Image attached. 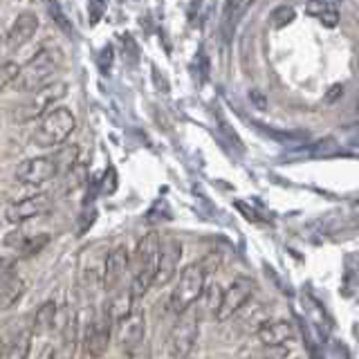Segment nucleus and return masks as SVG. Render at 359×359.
I'll return each instance as SVG.
<instances>
[{
  "label": "nucleus",
  "instance_id": "obj_1",
  "mask_svg": "<svg viewBox=\"0 0 359 359\" xmlns=\"http://www.w3.org/2000/svg\"><path fill=\"white\" fill-rule=\"evenodd\" d=\"M63 65V52L56 45H45L32 59L20 67V74L16 79V88L20 93H34L43 86L52 83V76L59 72Z\"/></svg>",
  "mask_w": 359,
  "mask_h": 359
},
{
  "label": "nucleus",
  "instance_id": "obj_24",
  "mask_svg": "<svg viewBox=\"0 0 359 359\" xmlns=\"http://www.w3.org/2000/svg\"><path fill=\"white\" fill-rule=\"evenodd\" d=\"M20 74V65L14 63V61H5V63H0V93L11 86V83H16V79Z\"/></svg>",
  "mask_w": 359,
  "mask_h": 359
},
{
  "label": "nucleus",
  "instance_id": "obj_27",
  "mask_svg": "<svg viewBox=\"0 0 359 359\" xmlns=\"http://www.w3.org/2000/svg\"><path fill=\"white\" fill-rule=\"evenodd\" d=\"M202 297L207 299V306L213 312H216L218 306H220V299H222V290H220L218 283H209V285H205V292H202Z\"/></svg>",
  "mask_w": 359,
  "mask_h": 359
},
{
  "label": "nucleus",
  "instance_id": "obj_9",
  "mask_svg": "<svg viewBox=\"0 0 359 359\" xmlns=\"http://www.w3.org/2000/svg\"><path fill=\"white\" fill-rule=\"evenodd\" d=\"M106 258H108V250H104L101 245L88 247V252L83 250L79 272H81V280L86 283V287L95 290V287H99L101 283H104Z\"/></svg>",
  "mask_w": 359,
  "mask_h": 359
},
{
  "label": "nucleus",
  "instance_id": "obj_26",
  "mask_svg": "<svg viewBox=\"0 0 359 359\" xmlns=\"http://www.w3.org/2000/svg\"><path fill=\"white\" fill-rule=\"evenodd\" d=\"M272 25L274 27H285L287 22H292L294 20V9L292 7H287V5H283V7H276L274 11H272Z\"/></svg>",
  "mask_w": 359,
  "mask_h": 359
},
{
  "label": "nucleus",
  "instance_id": "obj_14",
  "mask_svg": "<svg viewBox=\"0 0 359 359\" xmlns=\"http://www.w3.org/2000/svg\"><path fill=\"white\" fill-rule=\"evenodd\" d=\"M130 267V252L126 245H117L108 252L106 258V269H104V285L106 290H115L119 285V280L126 274V269Z\"/></svg>",
  "mask_w": 359,
  "mask_h": 359
},
{
  "label": "nucleus",
  "instance_id": "obj_8",
  "mask_svg": "<svg viewBox=\"0 0 359 359\" xmlns=\"http://www.w3.org/2000/svg\"><path fill=\"white\" fill-rule=\"evenodd\" d=\"M117 341L123 355L146 344V314L142 310L135 308L126 319L117 323Z\"/></svg>",
  "mask_w": 359,
  "mask_h": 359
},
{
  "label": "nucleus",
  "instance_id": "obj_16",
  "mask_svg": "<svg viewBox=\"0 0 359 359\" xmlns=\"http://www.w3.org/2000/svg\"><path fill=\"white\" fill-rule=\"evenodd\" d=\"M160 233H146L140 241L137 250H135V269H144V267H157V256H160Z\"/></svg>",
  "mask_w": 359,
  "mask_h": 359
},
{
  "label": "nucleus",
  "instance_id": "obj_22",
  "mask_svg": "<svg viewBox=\"0 0 359 359\" xmlns=\"http://www.w3.org/2000/svg\"><path fill=\"white\" fill-rule=\"evenodd\" d=\"M52 162L56 166V173H59V171L70 173L72 168H74V164L79 162V146L76 144H67L65 149H61L59 153L52 157Z\"/></svg>",
  "mask_w": 359,
  "mask_h": 359
},
{
  "label": "nucleus",
  "instance_id": "obj_23",
  "mask_svg": "<svg viewBox=\"0 0 359 359\" xmlns=\"http://www.w3.org/2000/svg\"><path fill=\"white\" fill-rule=\"evenodd\" d=\"M359 287V267H353L351 261L346 265V272H344V283H341V294L344 297H353Z\"/></svg>",
  "mask_w": 359,
  "mask_h": 359
},
{
  "label": "nucleus",
  "instance_id": "obj_19",
  "mask_svg": "<svg viewBox=\"0 0 359 359\" xmlns=\"http://www.w3.org/2000/svg\"><path fill=\"white\" fill-rule=\"evenodd\" d=\"M54 321H56V306H54V301H45L43 306L36 310V314H34L32 332L34 334L48 332V330L54 328Z\"/></svg>",
  "mask_w": 359,
  "mask_h": 359
},
{
  "label": "nucleus",
  "instance_id": "obj_13",
  "mask_svg": "<svg viewBox=\"0 0 359 359\" xmlns=\"http://www.w3.org/2000/svg\"><path fill=\"white\" fill-rule=\"evenodd\" d=\"M39 29V16L34 14V11H20V14L16 16V20L11 22V27L7 32V48L9 50H20L22 45H27L34 34H36Z\"/></svg>",
  "mask_w": 359,
  "mask_h": 359
},
{
  "label": "nucleus",
  "instance_id": "obj_17",
  "mask_svg": "<svg viewBox=\"0 0 359 359\" xmlns=\"http://www.w3.org/2000/svg\"><path fill=\"white\" fill-rule=\"evenodd\" d=\"M22 292H25V283L22 278L16 274H7L3 285H0V310H9L14 308L16 303L20 301Z\"/></svg>",
  "mask_w": 359,
  "mask_h": 359
},
{
  "label": "nucleus",
  "instance_id": "obj_30",
  "mask_svg": "<svg viewBox=\"0 0 359 359\" xmlns=\"http://www.w3.org/2000/svg\"><path fill=\"white\" fill-rule=\"evenodd\" d=\"M339 93H341V86H334V88H332V93H330V97H328V101H332Z\"/></svg>",
  "mask_w": 359,
  "mask_h": 359
},
{
  "label": "nucleus",
  "instance_id": "obj_28",
  "mask_svg": "<svg viewBox=\"0 0 359 359\" xmlns=\"http://www.w3.org/2000/svg\"><path fill=\"white\" fill-rule=\"evenodd\" d=\"M9 267H11V263L7 261V258H0V278L9 274Z\"/></svg>",
  "mask_w": 359,
  "mask_h": 359
},
{
  "label": "nucleus",
  "instance_id": "obj_6",
  "mask_svg": "<svg viewBox=\"0 0 359 359\" xmlns=\"http://www.w3.org/2000/svg\"><path fill=\"white\" fill-rule=\"evenodd\" d=\"M254 280L247 276H238L233 278V283L222 292L220 306L216 310V319L218 321H229L231 317H236L247 303H250L252 294H254Z\"/></svg>",
  "mask_w": 359,
  "mask_h": 359
},
{
  "label": "nucleus",
  "instance_id": "obj_5",
  "mask_svg": "<svg viewBox=\"0 0 359 359\" xmlns=\"http://www.w3.org/2000/svg\"><path fill=\"white\" fill-rule=\"evenodd\" d=\"M198 339V312L189 308L182 314H177V321L168 334V351L175 359H187L191 355Z\"/></svg>",
  "mask_w": 359,
  "mask_h": 359
},
{
  "label": "nucleus",
  "instance_id": "obj_25",
  "mask_svg": "<svg viewBox=\"0 0 359 359\" xmlns=\"http://www.w3.org/2000/svg\"><path fill=\"white\" fill-rule=\"evenodd\" d=\"M50 243V233H36V236H32V238L22 245V250H20V256L22 258H29L34 254H39L45 245Z\"/></svg>",
  "mask_w": 359,
  "mask_h": 359
},
{
  "label": "nucleus",
  "instance_id": "obj_10",
  "mask_svg": "<svg viewBox=\"0 0 359 359\" xmlns=\"http://www.w3.org/2000/svg\"><path fill=\"white\" fill-rule=\"evenodd\" d=\"M110 334H112V321L108 317V312L104 310V314L97 319H93L86 328V351L93 359H101L108 351L110 344Z\"/></svg>",
  "mask_w": 359,
  "mask_h": 359
},
{
  "label": "nucleus",
  "instance_id": "obj_2",
  "mask_svg": "<svg viewBox=\"0 0 359 359\" xmlns=\"http://www.w3.org/2000/svg\"><path fill=\"white\" fill-rule=\"evenodd\" d=\"M74 126H76V119L72 115V110L54 108L39 121L36 130L32 135V142L36 144L39 149H54V146L63 144L70 137Z\"/></svg>",
  "mask_w": 359,
  "mask_h": 359
},
{
  "label": "nucleus",
  "instance_id": "obj_7",
  "mask_svg": "<svg viewBox=\"0 0 359 359\" xmlns=\"http://www.w3.org/2000/svg\"><path fill=\"white\" fill-rule=\"evenodd\" d=\"M52 207V198L48 194H34L27 198H20L16 202H11L5 209V220L11 224H22L27 220L41 218L43 213H48Z\"/></svg>",
  "mask_w": 359,
  "mask_h": 359
},
{
  "label": "nucleus",
  "instance_id": "obj_4",
  "mask_svg": "<svg viewBox=\"0 0 359 359\" xmlns=\"http://www.w3.org/2000/svg\"><path fill=\"white\" fill-rule=\"evenodd\" d=\"M65 93H67V83H63V81H52L48 86L34 90V93H29V97L18 106L16 119L18 121L43 119L65 97Z\"/></svg>",
  "mask_w": 359,
  "mask_h": 359
},
{
  "label": "nucleus",
  "instance_id": "obj_21",
  "mask_svg": "<svg viewBox=\"0 0 359 359\" xmlns=\"http://www.w3.org/2000/svg\"><path fill=\"white\" fill-rule=\"evenodd\" d=\"M32 339H34V332L29 330H22L11 346L7 348L5 359H29V351H32Z\"/></svg>",
  "mask_w": 359,
  "mask_h": 359
},
{
  "label": "nucleus",
  "instance_id": "obj_20",
  "mask_svg": "<svg viewBox=\"0 0 359 359\" xmlns=\"http://www.w3.org/2000/svg\"><path fill=\"white\" fill-rule=\"evenodd\" d=\"M306 11L312 16H317L325 27H334L337 22H339V9L332 3H310Z\"/></svg>",
  "mask_w": 359,
  "mask_h": 359
},
{
  "label": "nucleus",
  "instance_id": "obj_3",
  "mask_svg": "<svg viewBox=\"0 0 359 359\" xmlns=\"http://www.w3.org/2000/svg\"><path fill=\"white\" fill-rule=\"evenodd\" d=\"M207 285V274L202 269L200 263L194 265H187L182 272H180V278L173 287V294H171V310L175 314H182L184 310L194 308V303L202 297Z\"/></svg>",
  "mask_w": 359,
  "mask_h": 359
},
{
  "label": "nucleus",
  "instance_id": "obj_18",
  "mask_svg": "<svg viewBox=\"0 0 359 359\" xmlns=\"http://www.w3.org/2000/svg\"><path fill=\"white\" fill-rule=\"evenodd\" d=\"M133 310H135V299L130 297L128 290L117 292V294L112 297V301L108 303V308H106V312H108V317H110L112 323L123 321Z\"/></svg>",
  "mask_w": 359,
  "mask_h": 359
},
{
  "label": "nucleus",
  "instance_id": "obj_11",
  "mask_svg": "<svg viewBox=\"0 0 359 359\" xmlns=\"http://www.w3.org/2000/svg\"><path fill=\"white\" fill-rule=\"evenodd\" d=\"M180 258H182V245L180 241L171 238L160 247V256H157V272H155V283L157 287H164L173 280L177 267H180Z\"/></svg>",
  "mask_w": 359,
  "mask_h": 359
},
{
  "label": "nucleus",
  "instance_id": "obj_15",
  "mask_svg": "<svg viewBox=\"0 0 359 359\" xmlns=\"http://www.w3.org/2000/svg\"><path fill=\"white\" fill-rule=\"evenodd\" d=\"M256 337H258V341L267 348H280L294 339L297 330H294V325L285 319H276V321L269 319L256 330Z\"/></svg>",
  "mask_w": 359,
  "mask_h": 359
},
{
  "label": "nucleus",
  "instance_id": "obj_29",
  "mask_svg": "<svg viewBox=\"0 0 359 359\" xmlns=\"http://www.w3.org/2000/svg\"><path fill=\"white\" fill-rule=\"evenodd\" d=\"M39 359H54V351H52V346H45Z\"/></svg>",
  "mask_w": 359,
  "mask_h": 359
},
{
  "label": "nucleus",
  "instance_id": "obj_12",
  "mask_svg": "<svg viewBox=\"0 0 359 359\" xmlns=\"http://www.w3.org/2000/svg\"><path fill=\"white\" fill-rule=\"evenodd\" d=\"M14 175L22 184H43L56 175V166L52 157H29L16 166Z\"/></svg>",
  "mask_w": 359,
  "mask_h": 359
}]
</instances>
